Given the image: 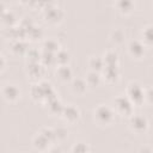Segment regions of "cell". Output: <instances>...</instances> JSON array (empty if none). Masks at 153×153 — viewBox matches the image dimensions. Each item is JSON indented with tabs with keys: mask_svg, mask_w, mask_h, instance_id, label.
Returning <instances> with one entry per match:
<instances>
[{
	"mask_svg": "<svg viewBox=\"0 0 153 153\" xmlns=\"http://www.w3.org/2000/svg\"><path fill=\"white\" fill-rule=\"evenodd\" d=\"M4 96L6 99H14L18 96V90L14 86H6L4 88Z\"/></svg>",
	"mask_w": 153,
	"mask_h": 153,
	"instance_id": "obj_1",
	"label": "cell"
}]
</instances>
